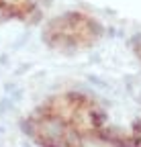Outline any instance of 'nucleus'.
Wrapping results in <instances>:
<instances>
[{"instance_id": "1", "label": "nucleus", "mask_w": 141, "mask_h": 147, "mask_svg": "<svg viewBox=\"0 0 141 147\" xmlns=\"http://www.w3.org/2000/svg\"><path fill=\"white\" fill-rule=\"evenodd\" d=\"M98 25L80 12H69L53 18L43 31L45 41L55 49H78L98 39Z\"/></svg>"}]
</instances>
